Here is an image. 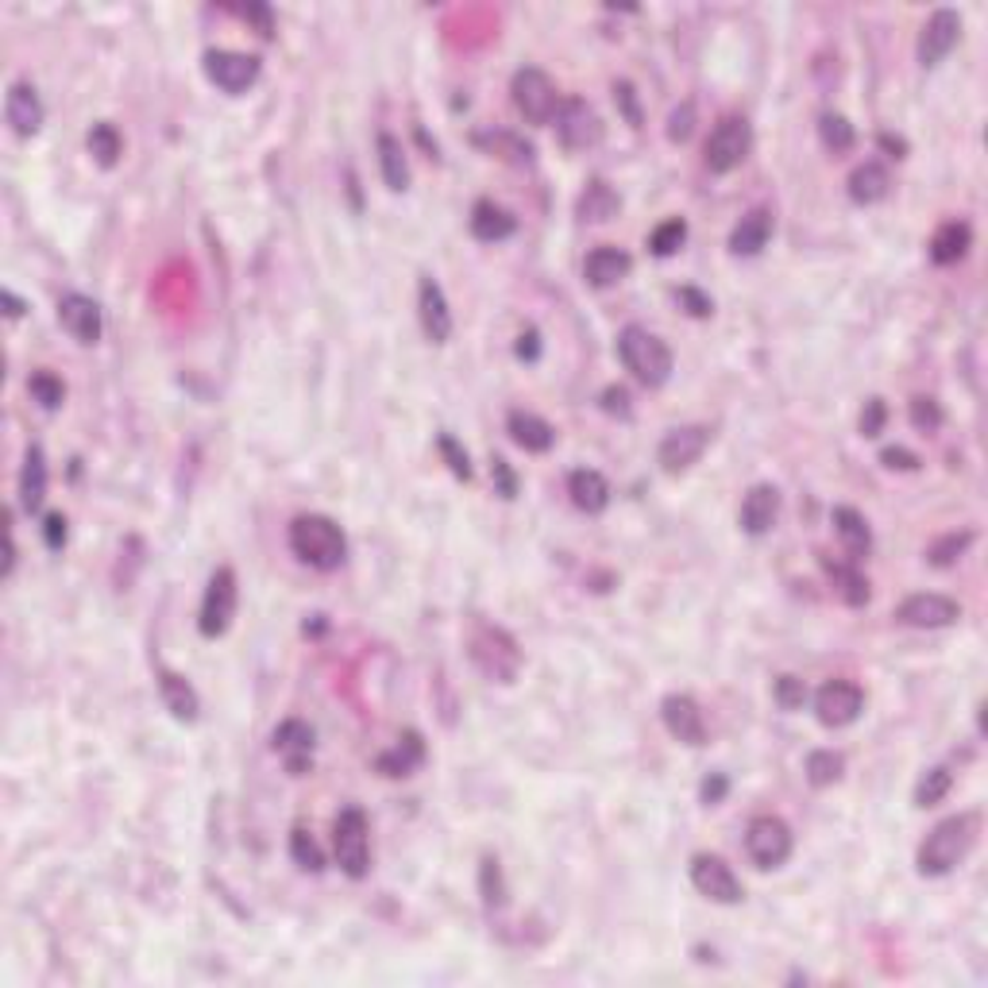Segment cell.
Listing matches in <instances>:
<instances>
[{
  "label": "cell",
  "instance_id": "cell-23",
  "mask_svg": "<svg viewBox=\"0 0 988 988\" xmlns=\"http://www.w3.org/2000/svg\"><path fill=\"white\" fill-rule=\"evenodd\" d=\"M768 240H772V213L768 209H749L730 232V252L737 259H753V255L765 252Z\"/></svg>",
  "mask_w": 988,
  "mask_h": 988
},
{
  "label": "cell",
  "instance_id": "cell-41",
  "mask_svg": "<svg viewBox=\"0 0 988 988\" xmlns=\"http://www.w3.org/2000/svg\"><path fill=\"white\" fill-rule=\"evenodd\" d=\"M684 244H687V224L679 221V217H672V221L656 224L653 236H649V247H653V255H661V259L676 255Z\"/></svg>",
  "mask_w": 988,
  "mask_h": 988
},
{
  "label": "cell",
  "instance_id": "cell-58",
  "mask_svg": "<svg viewBox=\"0 0 988 988\" xmlns=\"http://www.w3.org/2000/svg\"><path fill=\"white\" fill-rule=\"evenodd\" d=\"M541 356V336H537V328H525L522 336H518V360H525V363H533Z\"/></svg>",
  "mask_w": 988,
  "mask_h": 988
},
{
  "label": "cell",
  "instance_id": "cell-7",
  "mask_svg": "<svg viewBox=\"0 0 988 988\" xmlns=\"http://www.w3.org/2000/svg\"><path fill=\"white\" fill-rule=\"evenodd\" d=\"M749 148H753L749 120H745V116H722V120L714 124L711 139H707V148H702V163H707L711 174H730L745 163Z\"/></svg>",
  "mask_w": 988,
  "mask_h": 988
},
{
  "label": "cell",
  "instance_id": "cell-48",
  "mask_svg": "<svg viewBox=\"0 0 988 988\" xmlns=\"http://www.w3.org/2000/svg\"><path fill=\"white\" fill-rule=\"evenodd\" d=\"M437 449H441V456L449 460V467H452V475H456V479H472V460H467V452L456 444V437L441 433V437H437Z\"/></svg>",
  "mask_w": 988,
  "mask_h": 988
},
{
  "label": "cell",
  "instance_id": "cell-33",
  "mask_svg": "<svg viewBox=\"0 0 988 988\" xmlns=\"http://www.w3.org/2000/svg\"><path fill=\"white\" fill-rule=\"evenodd\" d=\"M43 499H47V456L43 449H27L24 467H20V507L35 514Z\"/></svg>",
  "mask_w": 988,
  "mask_h": 988
},
{
  "label": "cell",
  "instance_id": "cell-32",
  "mask_svg": "<svg viewBox=\"0 0 988 988\" xmlns=\"http://www.w3.org/2000/svg\"><path fill=\"white\" fill-rule=\"evenodd\" d=\"M830 522H834V533H838V541L846 545V553H850L853 560L869 556V548H873V533H869V522L858 514V510H853V507H834Z\"/></svg>",
  "mask_w": 988,
  "mask_h": 988
},
{
  "label": "cell",
  "instance_id": "cell-30",
  "mask_svg": "<svg viewBox=\"0 0 988 988\" xmlns=\"http://www.w3.org/2000/svg\"><path fill=\"white\" fill-rule=\"evenodd\" d=\"M973 247V229L965 221H946L939 224V232L931 236V259L939 267H950V263H962Z\"/></svg>",
  "mask_w": 988,
  "mask_h": 988
},
{
  "label": "cell",
  "instance_id": "cell-60",
  "mask_svg": "<svg viewBox=\"0 0 988 988\" xmlns=\"http://www.w3.org/2000/svg\"><path fill=\"white\" fill-rule=\"evenodd\" d=\"M0 302H4V313H9L12 321H16V317H24V310H27V305L20 302V298L12 294V290H0Z\"/></svg>",
  "mask_w": 988,
  "mask_h": 988
},
{
  "label": "cell",
  "instance_id": "cell-9",
  "mask_svg": "<svg viewBox=\"0 0 988 988\" xmlns=\"http://www.w3.org/2000/svg\"><path fill=\"white\" fill-rule=\"evenodd\" d=\"M792 826L776 815H757L745 830V853L757 869H780L792 858Z\"/></svg>",
  "mask_w": 988,
  "mask_h": 988
},
{
  "label": "cell",
  "instance_id": "cell-29",
  "mask_svg": "<svg viewBox=\"0 0 988 988\" xmlns=\"http://www.w3.org/2000/svg\"><path fill=\"white\" fill-rule=\"evenodd\" d=\"M892 189V178L888 171H884L881 163H861L850 171V178H846V194H850L853 205H876L884 201Z\"/></svg>",
  "mask_w": 988,
  "mask_h": 988
},
{
  "label": "cell",
  "instance_id": "cell-47",
  "mask_svg": "<svg viewBox=\"0 0 988 988\" xmlns=\"http://www.w3.org/2000/svg\"><path fill=\"white\" fill-rule=\"evenodd\" d=\"M772 695H776V702H780L784 711H800L803 702H807V687H803V679H795V676H780V679H776Z\"/></svg>",
  "mask_w": 988,
  "mask_h": 988
},
{
  "label": "cell",
  "instance_id": "cell-46",
  "mask_svg": "<svg viewBox=\"0 0 988 988\" xmlns=\"http://www.w3.org/2000/svg\"><path fill=\"white\" fill-rule=\"evenodd\" d=\"M479 881H483V899H487V907H502V904H507V888H502V869H499V861H495V858L483 861Z\"/></svg>",
  "mask_w": 988,
  "mask_h": 988
},
{
  "label": "cell",
  "instance_id": "cell-17",
  "mask_svg": "<svg viewBox=\"0 0 988 988\" xmlns=\"http://www.w3.org/2000/svg\"><path fill=\"white\" fill-rule=\"evenodd\" d=\"M417 317H421V328L433 344H449L452 336V310L449 298H444L441 282L433 275H421L417 282Z\"/></svg>",
  "mask_w": 988,
  "mask_h": 988
},
{
  "label": "cell",
  "instance_id": "cell-34",
  "mask_svg": "<svg viewBox=\"0 0 988 988\" xmlns=\"http://www.w3.org/2000/svg\"><path fill=\"white\" fill-rule=\"evenodd\" d=\"M421 760H426V742H421V734L406 730V734L398 737V745H394L391 753H383L375 765L383 776H409Z\"/></svg>",
  "mask_w": 988,
  "mask_h": 988
},
{
  "label": "cell",
  "instance_id": "cell-49",
  "mask_svg": "<svg viewBox=\"0 0 988 988\" xmlns=\"http://www.w3.org/2000/svg\"><path fill=\"white\" fill-rule=\"evenodd\" d=\"M691 131H695V105L687 101V105L672 108V116H669V139H672V143H687V139H691Z\"/></svg>",
  "mask_w": 988,
  "mask_h": 988
},
{
  "label": "cell",
  "instance_id": "cell-57",
  "mask_svg": "<svg viewBox=\"0 0 988 988\" xmlns=\"http://www.w3.org/2000/svg\"><path fill=\"white\" fill-rule=\"evenodd\" d=\"M603 409H606V414L629 417V391H626V386H606V391H603Z\"/></svg>",
  "mask_w": 988,
  "mask_h": 988
},
{
  "label": "cell",
  "instance_id": "cell-27",
  "mask_svg": "<svg viewBox=\"0 0 988 988\" xmlns=\"http://www.w3.org/2000/svg\"><path fill=\"white\" fill-rule=\"evenodd\" d=\"M518 232V221L510 209H502V205L495 201H475L472 209V236L483 240V244H502V240H510Z\"/></svg>",
  "mask_w": 988,
  "mask_h": 988
},
{
  "label": "cell",
  "instance_id": "cell-11",
  "mask_svg": "<svg viewBox=\"0 0 988 988\" xmlns=\"http://www.w3.org/2000/svg\"><path fill=\"white\" fill-rule=\"evenodd\" d=\"M263 74V62L255 55H240V50H209L205 55V78L221 93H247Z\"/></svg>",
  "mask_w": 988,
  "mask_h": 988
},
{
  "label": "cell",
  "instance_id": "cell-55",
  "mask_svg": "<svg viewBox=\"0 0 988 988\" xmlns=\"http://www.w3.org/2000/svg\"><path fill=\"white\" fill-rule=\"evenodd\" d=\"M490 475H495V483H499L502 499H514V495H518V479H514V472H510L507 460L495 456V464H490Z\"/></svg>",
  "mask_w": 988,
  "mask_h": 988
},
{
  "label": "cell",
  "instance_id": "cell-2",
  "mask_svg": "<svg viewBox=\"0 0 988 988\" xmlns=\"http://www.w3.org/2000/svg\"><path fill=\"white\" fill-rule=\"evenodd\" d=\"M290 548H294L298 560L317 568V572H336L348 560L344 530L325 514H298L290 522Z\"/></svg>",
  "mask_w": 988,
  "mask_h": 988
},
{
  "label": "cell",
  "instance_id": "cell-56",
  "mask_svg": "<svg viewBox=\"0 0 988 988\" xmlns=\"http://www.w3.org/2000/svg\"><path fill=\"white\" fill-rule=\"evenodd\" d=\"M881 460H884V467H892V472H915V467H919V456L907 449H884Z\"/></svg>",
  "mask_w": 988,
  "mask_h": 988
},
{
  "label": "cell",
  "instance_id": "cell-28",
  "mask_svg": "<svg viewBox=\"0 0 988 988\" xmlns=\"http://www.w3.org/2000/svg\"><path fill=\"white\" fill-rule=\"evenodd\" d=\"M159 695H163L166 711H171L178 722H194L197 711H201V699H197L194 684L171 669H159Z\"/></svg>",
  "mask_w": 988,
  "mask_h": 988
},
{
  "label": "cell",
  "instance_id": "cell-10",
  "mask_svg": "<svg viewBox=\"0 0 988 988\" xmlns=\"http://www.w3.org/2000/svg\"><path fill=\"white\" fill-rule=\"evenodd\" d=\"M556 136H560V143L568 151H591L603 143L606 124L588 101L568 97V101H560V108H556Z\"/></svg>",
  "mask_w": 988,
  "mask_h": 988
},
{
  "label": "cell",
  "instance_id": "cell-22",
  "mask_svg": "<svg viewBox=\"0 0 988 988\" xmlns=\"http://www.w3.org/2000/svg\"><path fill=\"white\" fill-rule=\"evenodd\" d=\"M275 753L287 760L290 776H305L313 765V730L302 719H287L275 730Z\"/></svg>",
  "mask_w": 988,
  "mask_h": 988
},
{
  "label": "cell",
  "instance_id": "cell-20",
  "mask_svg": "<svg viewBox=\"0 0 988 988\" xmlns=\"http://www.w3.org/2000/svg\"><path fill=\"white\" fill-rule=\"evenodd\" d=\"M4 120L20 139H32L43 128V101L32 82H12L4 97Z\"/></svg>",
  "mask_w": 988,
  "mask_h": 988
},
{
  "label": "cell",
  "instance_id": "cell-31",
  "mask_svg": "<svg viewBox=\"0 0 988 988\" xmlns=\"http://www.w3.org/2000/svg\"><path fill=\"white\" fill-rule=\"evenodd\" d=\"M618 209H621V197L614 194V186H611V182H603V178L591 182V186L580 194V205H576L580 221H588V224L614 221V217H618Z\"/></svg>",
  "mask_w": 988,
  "mask_h": 988
},
{
  "label": "cell",
  "instance_id": "cell-21",
  "mask_svg": "<svg viewBox=\"0 0 988 988\" xmlns=\"http://www.w3.org/2000/svg\"><path fill=\"white\" fill-rule=\"evenodd\" d=\"M776 518H780V490H776L772 483L749 487V495L742 499V514H737L742 530L749 533V537H765V533L776 525Z\"/></svg>",
  "mask_w": 988,
  "mask_h": 988
},
{
  "label": "cell",
  "instance_id": "cell-6",
  "mask_svg": "<svg viewBox=\"0 0 988 988\" xmlns=\"http://www.w3.org/2000/svg\"><path fill=\"white\" fill-rule=\"evenodd\" d=\"M510 97H514V108L525 116V124H553L556 108H560V93H556V82L537 70V66H522L510 82Z\"/></svg>",
  "mask_w": 988,
  "mask_h": 988
},
{
  "label": "cell",
  "instance_id": "cell-3",
  "mask_svg": "<svg viewBox=\"0 0 988 988\" xmlns=\"http://www.w3.org/2000/svg\"><path fill=\"white\" fill-rule=\"evenodd\" d=\"M618 356L621 363H626V371L634 379H638L641 386H649V391H656V386H664L672 379V348L661 340L656 333H649V328L641 325H626L618 333Z\"/></svg>",
  "mask_w": 988,
  "mask_h": 988
},
{
  "label": "cell",
  "instance_id": "cell-38",
  "mask_svg": "<svg viewBox=\"0 0 988 988\" xmlns=\"http://www.w3.org/2000/svg\"><path fill=\"white\" fill-rule=\"evenodd\" d=\"M85 148H90V155L97 159V166H116L120 163V155H124V139H120V131L113 128V124H93L90 128V136H85Z\"/></svg>",
  "mask_w": 988,
  "mask_h": 988
},
{
  "label": "cell",
  "instance_id": "cell-14",
  "mask_svg": "<svg viewBox=\"0 0 988 988\" xmlns=\"http://www.w3.org/2000/svg\"><path fill=\"white\" fill-rule=\"evenodd\" d=\"M707 444H711V429L707 426L672 429V433H664L661 449H656V464H661L669 475H679V472H687L691 464H699V456L707 452Z\"/></svg>",
  "mask_w": 988,
  "mask_h": 988
},
{
  "label": "cell",
  "instance_id": "cell-13",
  "mask_svg": "<svg viewBox=\"0 0 988 988\" xmlns=\"http://www.w3.org/2000/svg\"><path fill=\"white\" fill-rule=\"evenodd\" d=\"M691 884L699 896H707L711 904H742V881L734 876V869L714 853H695L691 858Z\"/></svg>",
  "mask_w": 988,
  "mask_h": 988
},
{
  "label": "cell",
  "instance_id": "cell-35",
  "mask_svg": "<svg viewBox=\"0 0 988 988\" xmlns=\"http://www.w3.org/2000/svg\"><path fill=\"white\" fill-rule=\"evenodd\" d=\"M379 171H383V182L386 189H394V194H402V189H409V159H406V148H402L394 136H379Z\"/></svg>",
  "mask_w": 988,
  "mask_h": 988
},
{
  "label": "cell",
  "instance_id": "cell-39",
  "mask_svg": "<svg viewBox=\"0 0 988 988\" xmlns=\"http://www.w3.org/2000/svg\"><path fill=\"white\" fill-rule=\"evenodd\" d=\"M841 768H846V757L834 749H815L807 757V780L815 788H830L841 780Z\"/></svg>",
  "mask_w": 988,
  "mask_h": 988
},
{
  "label": "cell",
  "instance_id": "cell-1",
  "mask_svg": "<svg viewBox=\"0 0 988 988\" xmlns=\"http://www.w3.org/2000/svg\"><path fill=\"white\" fill-rule=\"evenodd\" d=\"M977 815H950L927 834V841L915 853V869L919 876H946L969 858L973 841H977Z\"/></svg>",
  "mask_w": 988,
  "mask_h": 988
},
{
  "label": "cell",
  "instance_id": "cell-4",
  "mask_svg": "<svg viewBox=\"0 0 988 988\" xmlns=\"http://www.w3.org/2000/svg\"><path fill=\"white\" fill-rule=\"evenodd\" d=\"M467 653H472L475 669H479L487 679H495V684H514L518 672H522V649H518V641L499 626L475 629Z\"/></svg>",
  "mask_w": 988,
  "mask_h": 988
},
{
  "label": "cell",
  "instance_id": "cell-44",
  "mask_svg": "<svg viewBox=\"0 0 988 988\" xmlns=\"http://www.w3.org/2000/svg\"><path fill=\"white\" fill-rule=\"evenodd\" d=\"M969 545H973V533L969 530H965V533H946V537L934 541V545L927 548V560H931L934 568H946V563H954Z\"/></svg>",
  "mask_w": 988,
  "mask_h": 988
},
{
  "label": "cell",
  "instance_id": "cell-36",
  "mask_svg": "<svg viewBox=\"0 0 988 988\" xmlns=\"http://www.w3.org/2000/svg\"><path fill=\"white\" fill-rule=\"evenodd\" d=\"M826 572H830L834 591H838V598L846 606H865L869 603V580L858 572V568H850V563H826Z\"/></svg>",
  "mask_w": 988,
  "mask_h": 988
},
{
  "label": "cell",
  "instance_id": "cell-53",
  "mask_svg": "<svg viewBox=\"0 0 988 988\" xmlns=\"http://www.w3.org/2000/svg\"><path fill=\"white\" fill-rule=\"evenodd\" d=\"M676 298H679V305H687V313H691V317H711V313H714L711 298L699 294V290H691V287L676 290Z\"/></svg>",
  "mask_w": 988,
  "mask_h": 988
},
{
  "label": "cell",
  "instance_id": "cell-8",
  "mask_svg": "<svg viewBox=\"0 0 988 988\" xmlns=\"http://www.w3.org/2000/svg\"><path fill=\"white\" fill-rule=\"evenodd\" d=\"M236 606H240L236 572H232V568H217V572L209 576V588H205V598H201V614H197L201 638H221V634H229L232 618H236Z\"/></svg>",
  "mask_w": 988,
  "mask_h": 988
},
{
  "label": "cell",
  "instance_id": "cell-54",
  "mask_svg": "<svg viewBox=\"0 0 988 988\" xmlns=\"http://www.w3.org/2000/svg\"><path fill=\"white\" fill-rule=\"evenodd\" d=\"M66 533H70V530H66V518L62 514H47V518H43V541H47L50 553H58V548L66 545Z\"/></svg>",
  "mask_w": 988,
  "mask_h": 988
},
{
  "label": "cell",
  "instance_id": "cell-37",
  "mask_svg": "<svg viewBox=\"0 0 988 988\" xmlns=\"http://www.w3.org/2000/svg\"><path fill=\"white\" fill-rule=\"evenodd\" d=\"M818 139H823V148L830 155H846L858 143V131H853V124L841 113H823L818 116Z\"/></svg>",
  "mask_w": 988,
  "mask_h": 988
},
{
  "label": "cell",
  "instance_id": "cell-16",
  "mask_svg": "<svg viewBox=\"0 0 988 988\" xmlns=\"http://www.w3.org/2000/svg\"><path fill=\"white\" fill-rule=\"evenodd\" d=\"M962 43V16H957L954 9H939L931 20L923 24V32H919V62L923 66H939L942 58L950 55V50Z\"/></svg>",
  "mask_w": 988,
  "mask_h": 988
},
{
  "label": "cell",
  "instance_id": "cell-61",
  "mask_svg": "<svg viewBox=\"0 0 988 988\" xmlns=\"http://www.w3.org/2000/svg\"><path fill=\"white\" fill-rule=\"evenodd\" d=\"M881 148H888V151H896V159H904V139H892V136H881Z\"/></svg>",
  "mask_w": 988,
  "mask_h": 988
},
{
  "label": "cell",
  "instance_id": "cell-42",
  "mask_svg": "<svg viewBox=\"0 0 988 988\" xmlns=\"http://www.w3.org/2000/svg\"><path fill=\"white\" fill-rule=\"evenodd\" d=\"M27 391H32V398L39 402L43 409H58L66 402V386L58 375H50V371H35L32 379H27Z\"/></svg>",
  "mask_w": 988,
  "mask_h": 988
},
{
  "label": "cell",
  "instance_id": "cell-25",
  "mask_svg": "<svg viewBox=\"0 0 988 988\" xmlns=\"http://www.w3.org/2000/svg\"><path fill=\"white\" fill-rule=\"evenodd\" d=\"M634 270V259H629L621 247H595L583 263V278H588L595 290H611L618 287L621 278Z\"/></svg>",
  "mask_w": 988,
  "mask_h": 988
},
{
  "label": "cell",
  "instance_id": "cell-51",
  "mask_svg": "<svg viewBox=\"0 0 988 988\" xmlns=\"http://www.w3.org/2000/svg\"><path fill=\"white\" fill-rule=\"evenodd\" d=\"M614 101H618V108L626 113V120L634 124V128H641V108H638V93H634V85L614 82Z\"/></svg>",
  "mask_w": 988,
  "mask_h": 988
},
{
  "label": "cell",
  "instance_id": "cell-19",
  "mask_svg": "<svg viewBox=\"0 0 988 988\" xmlns=\"http://www.w3.org/2000/svg\"><path fill=\"white\" fill-rule=\"evenodd\" d=\"M58 321L78 344H97L101 333H105V321H101V305L85 294H66L58 302Z\"/></svg>",
  "mask_w": 988,
  "mask_h": 988
},
{
  "label": "cell",
  "instance_id": "cell-45",
  "mask_svg": "<svg viewBox=\"0 0 988 988\" xmlns=\"http://www.w3.org/2000/svg\"><path fill=\"white\" fill-rule=\"evenodd\" d=\"M907 417H911V426L919 429V433H934V429L942 426V409H939V402L927 398V394L911 398V406H907Z\"/></svg>",
  "mask_w": 988,
  "mask_h": 988
},
{
  "label": "cell",
  "instance_id": "cell-59",
  "mask_svg": "<svg viewBox=\"0 0 988 988\" xmlns=\"http://www.w3.org/2000/svg\"><path fill=\"white\" fill-rule=\"evenodd\" d=\"M727 776L722 772H714V776H707V780H702V803H719L722 795H727Z\"/></svg>",
  "mask_w": 988,
  "mask_h": 988
},
{
  "label": "cell",
  "instance_id": "cell-5",
  "mask_svg": "<svg viewBox=\"0 0 988 988\" xmlns=\"http://www.w3.org/2000/svg\"><path fill=\"white\" fill-rule=\"evenodd\" d=\"M333 850H336V865H340L351 881H363V876L371 873V826L360 807H344L340 815H336Z\"/></svg>",
  "mask_w": 988,
  "mask_h": 988
},
{
  "label": "cell",
  "instance_id": "cell-52",
  "mask_svg": "<svg viewBox=\"0 0 988 988\" xmlns=\"http://www.w3.org/2000/svg\"><path fill=\"white\" fill-rule=\"evenodd\" d=\"M232 12H236L240 20H247V24L259 27L263 39H270V35H275V16H270L267 4H247V9H232Z\"/></svg>",
  "mask_w": 988,
  "mask_h": 988
},
{
  "label": "cell",
  "instance_id": "cell-12",
  "mask_svg": "<svg viewBox=\"0 0 988 988\" xmlns=\"http://www.w3.org/2000/svg\"><path fill=\"white\" fill-rule=\"evenodd\" d=\"M861 711H865V691L858 684H850V679H830V684L818 687L815 714L823 727L830 730L850 727V722L861 719Z\"/></svg>",
  "mask_w": 988,
  "mask_h": 988
},
{
  "label": "cell",
  "instance_id": "cell-18",
  "mask_svg": "<svg viewBox=\"0 0 988 988\" xmlns=\"http://www.w3.org/2000/svg\"><path fill=\"white\" fill-rule=\"evenodd\" d=\"M661 719H664V730H669L676 742H684V745L707 742V722H702L699 702H695L691 695H664Z\"/></svg>",
  "mask_w": 988,
  "mask_h": 988
},
{
  "label": "cell",
  "instance_id": "cell-24",
  "mask_svg": "<svg viewBox=\"0 0 988 988\" xmlns=\"http://www.w3.org/2000/svg\"><path fill=\"white\" fill-rule=\"evenodd\" d=\"M568 495H572L576 510H583V514H603L611 507V483L595 467H580V472L568 475Z\"/></svg>",
  "mask_w": 988,
  "mask_h": 988
},
{
  "label": "cell",
  "instance_id": "cell-43",
  "mask_svg": "<svg viewBox=\"0 0 988 988\" xmlns=\"http://www.w3.org/2000/svg\"><path fill=\"white\" fill-rule=\"evenodd\" d=\"M290 858H294L302 869H310V873H321V869H325V853H321V846L313 841V834L302 830V826L290 834Z\"/></svg>",
  "mask_w": 988,
  "mask_h": 988
},
{
  "label": "cell",
  "instance_id": "cell-50",
  "mask_svg": "<svg viewBox=\"0 0 988 988\" xmlns=\"http://www.w3.org/2000/svg\"><path fill=\"white\" fill-rule=\"evenodd\" d=\"M884 421H888V406H884V398H869L865 409H861V437H881Z\"/></svg>",
  "mask_w": 988,
  "mask_h": 988
},
{
  "label": "cell",
  "instance_id": "cell-15",
  "mask_svg": "<svg viewBox=\"0 0 988 988\" xmlns=\"http://www.w3.org/2000/svg\"><path fill=\"white\" fill-rule=\"evenodd\" d=\"M896 618L911 629H946L962 618V606L946 595H934V591H923V595H911L896 606Z\"/></svg>",
  "mask_w": 988,
  "mask_h": 988
},
{
  "label": "cell",
  "instance_id": "cell-26",
  "mask_svg": "<svg viewBox=\"0 0 988 988\" xmlns=\"http://www.w3.org/2000/svg\"><path fill=\"white\" fill-rule=\"evenodd\" d=\"M507 433H510V441L525 452H548L556 444V429L548 426L545 417L530 414V409H514V414L507 417Z\"/></svg>",
  "mask_w": 988,
  "mask_h": 988
},
{
  "label": "cell",
  "instance_id": "cell-40",
  "mask_svg": "<svg viewBox=\"0 0 988 988\" xmlns=\"http://www.w3.org/2000/svg\"><path fill=\"white\" fill-rule=\"evenodd\" d=\"M950 788H954V776H950V768H931V772L915 784V807H934V803H942L950 795Z\"/></svg>",
  "mask_w": 988,
  "mask_h": 988
}]
</instances>
